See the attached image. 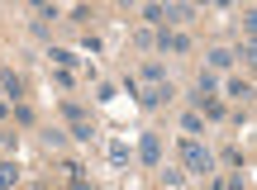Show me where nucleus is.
Wrapping results in <instances>:
<instances>
[{
  "instance_id": "obj_1",
  "label": "nucleus",
  "mask_w": 257,
  "mask_h": 190,
  "mask_svg": "<svg viewBox=\"0 0 257 190\" xmlns=\"http://www.w3.org/2000/svg\"><path fill=\"white\" fill-rule=\"evenodd\" d=\"M181 157H186V166H191V171H214V157L205 152L200 143H186V147H181Z\"/></svg>"
},
{
  "instance_id": "obj_2",
  "label": "nucleus",
  "mask_w": 257,
  "mask_h": 190,
  "mask_svg": "<svg viewBox=\"0 0 257 190\" xmlns=\"http://www.w3.org/2000/svg\"><path fill=\"white\" fill-rule=\"evenodd\" d=\"M138 157H143V166H162V138H157V133H143Z\"/></svg>"
},
{
  "instance_id": "obj_3",
  "label": "nucleus",
  "mask_w": 257,
  "mask_h": 190,
  "mask_svg": "<svg viewBox=\"0 0 257 190\" xmlns=\"http://www.w3.org/2000/svg\"><path fill=\"white\" fill-rule=\"evenodd\" d=\"M157 48H162V53H186L191 43H186L181 34H162V38H157Z\"/></svg>"
},
{
  "instance_id": "obj_4",
  "label": "nucleus",
  "mask_w": 257,
  "mask_h": 190,
  "mask_svg": "<svg viewBox=\"0 0 257 190\" xmlns=\"http://www.w3.org/2000/svg\"><path fill=\"white\" fill-rule=\"evenodd\" d=\"M167 95H172V86H148V91H143V95H138V100H143V105H148V109H153V105H162V100H167Z\"/></svg>"
},
{
  "instance_id": "obj_5",
  "label": "nucleus",
  "mask_w": 257,
  "mask_h": 190,
  "mask_svg": "<svg viewBox=\"0 0 257 190\" xmlns=\"http://www.w3.org/2000/svg\"><path fill=\"white\" fill-rule=\"evenodd\" d=\"M167 10V19H172V24H181V19H191V5H162Z\"/></svg>"
},
{
  "instance_id": "obj_6",
  "label": "nucleus",
  "mask_w": 257,
  "mask_h": 190,
  "mask_svg": "<svg viewBox=\"0 0 257 190\" xmlns=\"http://www.w3.org/2000/svg\"><path fill=\"white\" fill-rule=\"evenodd\" d=\"M15 181H19V171H15V166H10V162H0V190H10Z\"/></svg>"
},
{
  "instance_id": "obj_7",
  "label": "nucleus",
  "mask_w": 257,
  "mask_h": 190,
  "mask_svg": "<svg viewBox=\"0 0 257 190\" xmlns=\"http://www.w3.org/2000/svg\"><path fill=\"white\" fill-rule=\"evenodd\" d=\"M143 19H148V24H162L167 10H162V5H143Z\"/></svg>"
},
{
  "instance_id": "obj_8",
  "label": "nucleus",
  "mask_w": 257,
  "mask_h": 190,
  "mask_svg": "<svg viewBox=\"0 0 257 190\" xmlns=\"http://www.w3.org/2000/svg\"><path fill=\"white\" fill-rule=\"evenodd\" d=\"M210 62H214V67H229V62H233V53H229V48H214Z\"/></svg>"
},
{
  "instance_id": "obj_9",
  "label": "nucleus",
  "mask_w": 257,
  "mask_h": 190,
  "mask_svg": "<svg viewBox=\"0 0 257 190\" xmlns=\"http://www.w3.org/2000/svg\"><path fill=\"white\" fill-rule=\"evenodd\" d=\"M72 133L81 138V143H91V138H95V128H91V124H86V119H81V124H72Z\"/></svg>"
},
{
  "instance_id": "obj_10",
  "label": "nucleus",
  "mask_w": 257,
  "mask_h": 190,
  "mask_svg": "<svg viewBox=\"0 0 257 190\" xmlns=\"http://www.w3.org/2000/svg\"><path fill=\"white\" fill-rule=\"evenodd\" d=\"M238 57H243L248 67H257V38H252V43H243V53H238Z\"/></svg>"
},
{
  "instance_id": "obj_11",
  "label": "nucleus",
  "mask_w": 257,
  "mask_h": 190,
  "mask_svg": "<svg viewBox=\"0 0 257 190\" xmlns=\"http://www.w3.org/2000/svg\"><path fill=\"white\" fill-rule=\"evenodd\" d=\"M243 24H248V34H257V10H248V15H243Z\"/></svg>"
},
{
  "instance_id": "obj_12",
  "label": "nucleus",
  "mask_w": 257,
  "mask_h": 190,
  "mask_svg": "<svg viewBox=\"0 0 257 190\" xmlns=\"http://www.w3.org/2000/svg\"><path fill=\"white\" fill-rule=\"evenodd\" d=\"M72 190H91V185H86V181H81V176H76V181H72Z\"/></svg>"
}]
</instances>
